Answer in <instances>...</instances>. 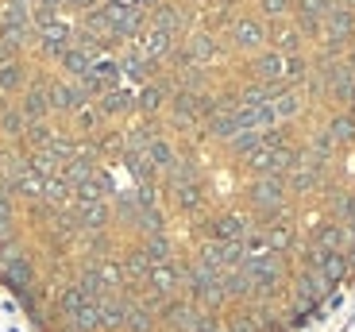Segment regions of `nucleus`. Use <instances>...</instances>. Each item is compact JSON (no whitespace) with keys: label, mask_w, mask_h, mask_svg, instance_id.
<instances>
[{"label":"nucleus","mask_w":355,"mask_h":332,"mask_svg":"<svg viewBox=\"0 0 355 332\" xmlns=\"http://www.w3.org/2000/svg\"><path fill=\"white\" fill-rule=\"evenodd\" d=\"M290 12H293V0H259V19H266V24H278Z\"/></svg>","instance_id":"obj_14"},{"label":"nucleus","mask_w":355,"mask_h":332,"mask_svg":"<svg viewBox=\"0 0 355 332\" xmlns=\"http://www.w3.org/2000/svg\"><path fill=\"white\" fill-rule=\"evenodd\" d=\"M93 108L101 112V120H105V128L112 124V120H128L135 116V89L132 85H116V89H105L97 101H93Z\"/></svg>","instance_id":"obj_3"},{"label":"nucleus","mask_w":355,"mask_h":332,"mask_svg":"<svg viewBox=\"0 0 355 332\" xmlns=\"http://www.w3.org/2000/svg\"><path fill=\"white\" fill-rule=\"evenodd\" d=\"M0 132L8 135V139H24L27 116L19 112V105H0Z\"/></svg>","instance_id":"obj_12"},{"label":"nucleus","mask_w":355,"mask_h":332,"mask_svg":"<svg viewBox=\"0 0 355 332\" xmlns=\"http://www.w3.org/2000/svg\"><path fill=\"white\" fill-rule=\"evenodd\" d=\"M93 62H97L93 54L70 43V51H66L62 58H58V70H62V78H66V81H78V78H85V73L93 70Z\"/></svg>","instance_id":"obj_10"},{"label":"nucleus","mask_w":355,"mask_h":332,"mask_svg":"<svg viewBox=\"0 0 355 332\" xmlns=\"http://www.w3.org/2000/svg\"><path fill=\"white\" fill-rule=\"evenodd\" d=\"M178 43H182V39L166 35V31H159V27H151V24H147V31L139 35V51L147 54L151 62H159V66H166V58L174 54Z\"/></svg>","instance_id":"obj_8"},{"label":"nucleus","mask_w":355,"mask_h":332,"mask_svg":"<svg viewBox=\"0 0 355 332\" xmlns=\"http://www.w3.org/2000/svg\"><path fill=\"white\" fill-rule=\"evenodd\" d=\"M4 220H16V198L0 189V225H4Z\"/></svg>","instance_id":"obj_15"},{"label":"nucleus","mask_w":355,"mask_h":332,"mask_svg":"<svg viewBox=\"0 0 355 332\" xmlns=\"http://www.w3.org/2000/svg\"><path fill=\"white\" fill-rule=\"evenodd\" d=\"M248 73L255 81H266V85H286V58L275 51V46H266V51H259L255 58L248 62Z\"/></svg>","instance_id":"obj_4"},{"label":"nucleus","mask_w":355,"mask_h":332,"mask_svg":"<svg viewBox=\"0 0 355 332\" xmlns=\"http://www.w3.org/2000/svg\"><path fill=\"white\" fill-rule=\"evenodd\" d=\"M27 89V66L24 58L0 62V93H24Z\"/></svg>","instance_id":"obj_11"},{"label":"nucleus","mask_w":355,"mask_h":332,"mask_svg":"<svg viewBox=\"0 0 355 332\" xmlns=\"http://www.w3.org/2000/svg\"><path fill=\"white\" fill-rule=\"evenodd\" d=\"M336 4L344 0H293V16H313V19H324Z\"/></svg>","instance_id":"obj_13"},{"label":"nucleus","mask_w":355,"mask_h":332,"mask_svg":"<svg viewBox=\"0 0 355 332\" xmlns=\"http://www.w3.org/2000/svg\"><path fill=\"white\" fill-rule=\"evenodd\" d=\"M35 4H43V8H54V12L66 8V0H35Z\"/></svg>","instance_id":"obj_16"},{"label":"nucleus","mask_w":355,"mask_h":332,"mask_svg":"<svg viewBox=\"0 0 355 332\" xmlns=\"http://www.w3.org/2000/svg\"><path fill=\"white\" fill-rule=\"evenodd\" d=\"M182 46H186V54L193 58V66H213L216 58L224 54L220 39H216L209 27H201V31H189V35L182 39Z\"/></svg>","instance_id":"obj_5"},{"label":"nucleus","mask_w":355,"mask_h":332,"mask_svg":"<svg viewBox=\"0 0 355 332\" xmlns=\"http://www.w3.org/2000/svg\"><path fill=\"white\" fill-rule=\"evenodd\" d=\"M352 43H355V8H347V4H336V8L324 16V27H320V46L347 51Z\"/></svg>","instance_id":"obj_2"},{"label":"nucleus","mask_w":355,"mask_h":332,"mask_svg":"<svg viewBox=\"0 0 355 332\" xmlns=\"http://www.w3.org/2000/svg\"><path fill=\"white\" fill-rule=\"evenodd\" d=\"M189 24H193V16L186 12V4H170V0H162L159 8L151 12V27H159V31H166V35H174V39L189 35Z\"/></svg>","instance_id":"obj_6"},{"label":"nucleus","mask_w":355,"mask_h":332,"mask_svg":"<svg viewBox=\"0 0 355 332\" xmlns=\"http://www.w3.org/2000/svg\"><path fill=\"white\" fill-rule=\"evenodd\" d=\"M270 46H275L282 58H293V54H305V35L293 24L278 19V24H270Z\"/></svg>","instance_id":"obj_9"},{"label":"nucleus","mask_w":355,"mask_h":332,"mask_svg":"<svg viewBox=\"0 0 355 332\" xmlns=\"http://www.w3.org/2000/svg\"><path fill=\"white\" fill-rule=\"evenodd\" d=\"M228 43H232V51L255 58L259 51L270 46V24L259 16H236V24L228 27Z\"/></svg>","instance_id":"obj_1"},{"label":"nucleus","mask_w":355,"mask_h":332,"mask_svg":"<svg viewBox=\"0 0 355 332\" xmlns=\"http://www.w3.org/2000/svg\"><path fill=\"white\" fill-rule=\"evenodd\" d=\"M19 112L27 116V124H43L51 120V101H46V78H35L19 93Z\"/></svg>","instance_id":"obj_7"}]
</instances>
